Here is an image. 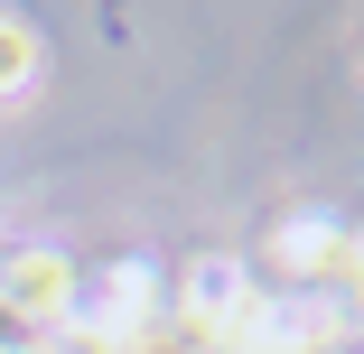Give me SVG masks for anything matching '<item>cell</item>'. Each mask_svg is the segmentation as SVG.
Instances as JSON below:
<instances>
[{
	"mask_svg": "<svg viewBox=\"0 0 364 354\" xmlns=\"http://www.w3.org/2000/svg\"><path fill=\"white\" fill-rule=\"evenodd\" d=\"M271 270L280 280H318V289H336V270H346V224L336 215H289V224H271Z\"/></svg>",
	"mask_w": 364,
	"mask_h": 354,
	"instance_id": "obj_1",
	"label": "cell"
},
{
	"mask_svg": "<svg viewBox=\"0 0 364 354\" xmlns=\"http://www.w3.org/2000/svg\"><path fill=\"white\" fill-rule=\"evenodd\" d=\"M28 75H38V28L28 19H0V103H10Z\"/></svg>",
	"mask_w": 364,
	"mask_h": 354,
	"instance_id": "obj_2",
	"label": "cell"
}]
</instances>
